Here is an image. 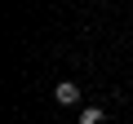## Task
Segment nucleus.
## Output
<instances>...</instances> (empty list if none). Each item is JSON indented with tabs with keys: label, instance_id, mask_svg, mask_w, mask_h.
Here are the masks:
<instances>
[{
	"label": "nucleus",
	"instance_id": "1",
	"mask_svg": "<svg viewBox=\"0 0 133 124\" xmlns=\"http://www.w3.org/2000/svg\"><path fill=\"white\" fill-rule=\"evenodd\" d=\"M53 98H58L62 106H76V102H80V84H71V80H62V84L53 89Z\"/></svg>",
	"mask_w": 133,
	"mask_h": 124
},
{
	"label": "nucleus",
	"instance_id": "2",
	"mask_svg": "<svg viewBox=\"0 0 133 124\" xmlns=\"http://www.w3.org/2000/svg\"><path fill=\"white\" fill-rule=\"evenodd\" d=\"M80 124H102V106H84L80 111Z\"/></svg>",
	"mask_w": 133,
	"mask_h": 124
}]
</instances>
